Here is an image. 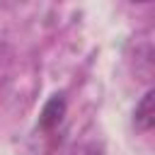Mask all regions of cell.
I'll return each mask as SVG.
<instances>
[{"instance_id":"obj_1","label":"cell","mask_w":155,"mask_h":155,"mask_svg":"<svg viewBox=\"0 0 155 155\" xmlns=\"http://www.w3.org/2000/svg\"><path fill=\"white\" fill-rule=\"evenodd\" d=\"M133 124L138 131H155V87L148 90L133 109Z\"/></svg>"},{"instance_id":"obj_2","label":"cell","mask_w":155,"mask_h":155,"mask_svg":"<svg viewBox=\"0 0 155 155\" xmlns=\"http://www.w3.org/2000/svg\"><path fill=\"white\" fill-rule=\"evenodd\" d=\"M63 116H65V99H63V94H53V97L44 104V109H41L39 128H41V131H53V128L63 121Z\"/></svg>"},{"instance_id":"obj_3","label":"cell","mask_w":155,"mask_h":155,"mask_svg":"<svg viewBox=\"0 0 155 155\" xmlns=\"http://www.w3.org/2000/svg\"><path fill=\"white\" fill-rule=\"evenodd\" d=\"M70 155H102V148H99V145H94V143H82V145L73 148V150H70Z\"/></svg>"},{"instance_id":"obj_4","label":"cell","mask_w":155,"mask_h":155,"mask_svg":"<svg viewBox=\"0 0 155 155\" xmlns=\"http://www.w3.org/2000/svg\"><path fill=\"white\" fill-rule=\"evenodd\" d=\"M131 2H150V0H131Z\"/></svg>"}]
</instances>
